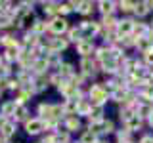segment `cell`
<instances>
[{
    "label": "cell",
    "mask_w": 153,
    "mask_h": 143,
    "mask_svg": "<svg viewBox=\"0 0 153 143\" xmlns=\"http://www.w3.org/2000/svg\"><path fill=\"white\" fill-rule=\"evenodd\" d=\"M31 31L35 32V35H38V36L48 35V21H46V19H42V17H38V19H36V23L33 25Z\"/></svg>",
    "instance_id": "obj_27"
},
{
    "label": "cell",
    "mask_w": 153,
    "mask_h": 143,
    "mask_svg": "<svg viewBox=\"0 0 153 143\" xmlns=\"http://www.w3.org/2000/svg\"><path fill=\"white\" fill-rule=\"evenodd\" d=\"M146 2H147V8H149L151 15H153V0H146Z\"/></svg>",
    "instance_id": "obj_34"
},
{
    "label": "cell",
    "mask_w": 153,
    "mask_h": 143,
    "mask_svg": "<svg viewBox=\"0 0 153 143\" xmlns=\"http://www.w3.org/2000/svg\"><path fill=\"white\" fill-rule=\"evenodd\" d=\"M13 99H16L17 105H29L35 99V94H33L31 88H19L16 94H13Z\"/></svg>",
    "instance_id": "obj_16"
},
{
    "label": "cell",
    "mask_w": 153,
    "mask_h": 143,
    "mask_svg": "<svg viewBox=\"0 0 153 143\" xmlns=\"http://www.w3.org/2000/svg\"><path fill=\"white\" fill-rule=\"evenodd\" d=\"M151 12L149 8H147V2L146 0H136V6H134V13L132 17L138 19V21H146V17H149Z\"/></svg>",
    "instance_id": "obj_15"
},
{
    "label": "cell",
    "mask_w": 153,
    "mask_h": 143,
    "mask_svg": "<svg viewBox=\"0 0 153 143\" xmlns=\"http://www.w3.org/2000/svg\"><path fill=\"white\" fill-rule=\"evenodd\" d=\"M123 128H124V130H128L130 133H134V136H140V133H143L146 122H143L142 118L138 116V114H134V116H132L128 122H124V124H123Z\"/></svg>",
    "instance_id": "obj_14"
},
{
    "label": "cell",
    "mask_w": 153,
    "mask_h": 143,
    "mask_svg": "<svg viewBox=\"0 0 153 143\" xmlns=\"http://www.w3.org/2000/svg\"><path fill=\"white\" fill-rule=\"evenodd\" d=\"M35 116L42 118V120H63V107H61V101H42L36 103L35 109Z\"/></svg>",
    "instance_id": "obj_1"
},
{
    "label": "cell",
    "mask_w": 153,
    "mask_h": 143,
    "mask_svg": "<svg viewBox=\"0 0 153 143\" xmlns=\"http://www.w3.org/2000/svg\"><path fill=\"white\" fill-rule=\"evenodd\" d=\"M105 116H107L105 107H92V113H90V116L86 118L84 122H102Z\"/></svg>",
    "instance_id": "obj_26"
},
{
    "label": "cell",
    "mask_w": 153,
    "mask_h": 143,
    "mask_svg": "<svg viewBox=\"0 0 153 143\" xmlns=\"http://www.w3.org/2000/svg\"><path fill=\"white\" fill-rule=\"evenodd\" d=\"M33 143H38V141H33Z\"/></svg>",
    "instance_id": "obj_37"
},
{
    "label": "cell",
    "mask_w": 153,
    "mask_h": 143,
    "mask_svg": "<svg viewBox=\"0 0 153 143\" xmlns=\"http://www.w3.org/2000/svg\"><path fill=\"white\" fill-rule=\"evenodd\" d=\"M56 73H59V74L63 76L65 80H69L71 76H73V74L76 73V65H73L71 61H65V59H63V63L57 67V71H56Z\"/></svg>",
    "instance_id": "obj_24"
},
{
    "label": "cell",
    "mask_w": 153,
    "mask_h": 143,
    "mask_svg": "<svg viewBox=\"0 0 153 143\" xmlns=\"http://www.w3.org/2000/svg\"><path fill=\"white\" fill-rule=\"evenodd\" d=\"M84 94H86V99H88L94 107H107L109 94H107V90H105V86H103L102 80H94V82H90L84 88Z\"/></svg>",
    "instance_id": "obj_2"
},
{
    "label": "cell",
    "mask_w": 153,
    "mask_h": 143,
    "mask_svg": "<svg viewBox=\"0 0 153 143\" xmlns=\"http://www.w3.org/2000/svg\"><path fill=\"white\" fill-rule=\"evenodd\" d=\"M76 141H79V143H98L100 137L96 136L94 132H90L88 128H84V130L80 132L79 136H76Z\"/></svg>",
    "instance_id": "obj_25"
},
{
    "label": "cell",
    "mask_w": 153,
    "mask_h": 143,
    "mask_svg": "<svg viewBox=\"0 0 153 143\" xmlns=\"http://www.w3.org/2000/svg\"><path fill=\"white\" fill-rule=\"evenodd\" d=\"M134 23H136V19H134V17H119V23H117V27H115V32H117V36H119V38L132 36Z\"/></svg>",
    "instance_id": "obj_9"
},
{
    "label": "cell",
    "mask_w": 153,
    "mask_h": 143,
    "mask_svg": "<svg viewBox=\"0 0 153 143\" xmlns=\"http://www.w3.org/2000/svg\"><path fill=\"white\" fill-rule=\"evenodd\" d=\"M23 132H25L29 137H40L42 133L46 132V124H44V120H42V118L31 116L25 124H23Z\"/></svg>",
    "instance_id": "obj_5"
},
{
    "label": "cell",
    "mask_w": 153,
    "mask_h": 143,
    "mask_svg": "<svg viewBox=\"0 0 153 143\" xmlns=\"http://www.w3.org/2000/svg\"><path fill=\"white\" fill-rule=\"evenodd\" d=\"M16 109H17V103L16 99H4L2 103H0V116L2 118H13V114H16Z\"/></svg>",
    "instance_id": "obj_17"
},
{
    "label": "cell",
    "mask_w": 153,
    "mask_h": 143,
    "mask_svg": "<svg viewBox=\"0 0 153 143\" xmlns=\"http://www.w3.org/2000/svg\"><path fill=\"white\" fill-rule=\"evenodd\" d=\"M71 13H75V12H73V8H71V2H69V0H67V2H57V17L69 19Z\"/></svg>",
    "instance_id": "obj_29"
},
{
    "label": "cell",
    "mask_w": 153,
    "mask_h": 143,
    "mask_svg": "<svg viewBox=\"0 0 153 143\" xmlns=\"http://www.w3.org/2000/svg\"><path fill=\"white\" fill-rule=\"evenodd\" d=\"M76 99H61V107H63V114L69 116V114H76Z\"/></svg>",
    "instance_id": "obj_28"
},
{
    "label": "cell",
    "mask_w": 153,
    "mask_h": 143,
    "mask_svg": "<svg viewBox=\"0 0 153 143\" xmlns=\"http://www.w3.org/2000/svg\"><path fill=\"white\" fill-rule=\"evenodd\" d=\"M142 61H143V65L147 67V69H153V48L151 50H147L146 54H142Z\"/></svg>",
    "instance_id": "obj_30"
},
{
    "label": "cell",
    "mask_w": 153,
    "mask_h": 143,
    "mask_svg": "<svg viewBox=\"0 0 153 143\" xmlns=\"http://www.w3.org/2000/svg\"><path fill=\"white\" fill-rule=\"evenodd\" d=\"M65 38H67V42H69L71 46H75L76 42H80V40H82V31H80V27L76 25V23H71V27H69V31H67Z\"/></svg>",
    "instance_id": "obj_21"
},
{
    "label": "cell",
    "mask_w": 153,
    "mask_h": 143,
    "mask_svg": "<svg viewBox=\"0 0 153 143\" xmlns=\"http://www.w3.org/2000/svg\"><path fill=\"white\" fill-rule=\"evenodd\" d=\"M76 25L80 27L82 31V38H88V40H96L100 38V32H102V27H100V21L98 19H80Z\"/></svg>",
    "instance_id": "obj_4"
},
{
    "label": "cell",
    "mask_w": 153,
    "mask_h": 143,
    "mask_svg": "<svg viewBox=\"0 0 153 143\" xmlns=\"http://www.w3.org/2000/svg\"><path fill=\"white\" fill-rule=\"evenodd\" d=\"M92 107H94V105L90 103L86 97L79 99V103H76V116L82 118V120H86V118L90 116V113H92Z\"/></svg>",
    "instance_id": "obj_20"
},
{
    "label": "cell",
    "mask_w": 153,
    "mask_h": 143,
    "mask_svg": "<svg viewBox=\"0 0 153 143\" xmlns=\"http://www.w3.org/2000/svg\"><path fill=\"white\" fill-rule=\"evenodd\" d=\"M17 130H19V124L16 120H12V118H6V120L0 124V136L6 137L8 141H12L17 136Z\"/></svg>",
    "instance_id": "obj_11"
},
{
    "label": "cell",
    "mask_w": 153,
    "mask_h": 143,
    "mask_svg": "<svg viewBox=\"0 0 153 143\" xmlns=\"http://www.w3.org/2000/svg\"><path fill=\"white\" fill-rule=\"evenodd\" d=\"M138 143H153V132H143L138 136Z\"/></svg>",
    "instance_id": "obj_31"
},
{
    "label": "cell",
    "mask_w": 153,
    "mask_h": 143,
    "mask_svg": "<svg viewBox=\"0 0 153 143\" xmlns=\"http://www.w3.org/2000/svg\"><path fill=\"white\" fill-rule=\"evenodd\" d=\"M94 13H96V2L94 0H80L76 15H80L82 19H92Z\"/></svg>",
    "instance_id": "obj_13"
},
{
    "label": "cell",
    "mask_w": 153,
    "mask_h": 143,
    "mask_svg": "<svg viewBox=\"0 0 153 143\" xmlns=\"http://www.w3.org/2000/svg\"><path fill=\"white\" fill-rule=\"evenodd\" d=\"M96 12L100 13V17L117 13V0H100V2H96Z\"/></svg>",
    "instance_id": "obj_12"
},
{
    "label": "cell",
    "mask_w": 153,
    "mask_h": 143,
    "mask_svg": "<svg viewBox=\"0 0 153 143\" xmlns=\"http://www.w3.org/2000/svg\"><path fill=\"white\" fill-rule=\"evenodd\" d=\"M4 94H8V92H6V88H4V84L0 82V99L4 97Z\"/></svg>",
    "instance_id": "obj_33"
},
{
    "label": "cell",
    "mask_w": 153,
    "mask_h": 143,
    "mask_svg": "<svg viewBox=\"0 0 153 143\" xmlns=\"http://www.w3.org/2000/svg\"><path fill=\"white\" fill-rule=\"evenodd\" d=\"M96 46H98V42H96V40H88V38H82V40L76 42L73 48H75V52H76V55H79V57H94Z\"/></svg>",
    "instance_id": "obj_8"
},
{
    "label": "cell",
    "mask_w": 153,
    "mask_h": 143,
    "mask_svg": "<svg viewBox=\"0 0 153 143\" xmlns=\"http://www.w3.org/2000/svg\"><path fill=\"white\" fill-rule=\"evenodd\" d=\"M146 126L149 128V130H153V113L149 114V118H147V120H146Z\"/></svg>",
    "instance_id": "obj_32"
},
{
    "label": "cell",
    "mask_w": 153,
    "mask_h": 143,
    "mask_svg": "<svg viewBox=\"0 0 153 143\" xmlns=\"http://www.w3.org/2000/svg\"><path fill=\"white\" fill-rule=\"evenodd\" d=\"M117 120L111 116H107V118H103L102 120V133H100V137H113V133L115 130H117Z\"/></svg>",
    "instance_id": "obj_18"
},
{
    "label": "cell",
    "mask_w": 153,
    "mask_h": 143,
    "mask_svg": "<svg viewBox=\"0 0 153 143\" xmlns=\"http://www.w3.org/2000/svg\"><path fill=\"white\" fill-rule=\"evenodd\" d=\"M71 27V21L65 17H54L52 21H48V35L52 36H65L67 31Z\"/></svg>",
    "instance_id": "obj_7"
},
{
    "label": "cell",
    "mask_w": 153,
    "mask_h": 143,
    "mask_svg": "<svg viewBox=\"0 0 153 143\" xmlns=\"http://www.w3.org/2000/svg\"><path fill=\"white\" fill-rule=\"evenodd\" d=\"M33 116V113H31V109H29V105H17V109H16V114H13V118L12 120H16L17 124H25L29 118Z\"/></svg>",
    "instance_id": "obj_19"
},
{
    "label": "cell",
    "mask_w": 153,
    "mask_h": 143,
    "mask_svg": "<svg viewBox=\"0 0 153 143\" xmlns=\"http://www.w3.org/2000/svg\"><path fill=\"white\" fill-rule=\"evenodd\" d=\"M0 143H12V141H8L6 137H2V136H0Z\"/></svg>",
    "instance_id": "obj_36"
},
{
    "label": "cell",
    "mask_w": 153,
    "mask_h": 143,
    "mask_svg": "<svg viewBox=\"0 0 153 143\" xmlns=\"http://www.w3.org/2000/svg\"><path fill=\"white\" fill-rule=\"evenodd\" d=\"M76 71L80 74H84L88 80H94L98 78L100 74V63L94 59V57H79V65H76Z\"/></svg>",
    "instance_id": "obj_3"
},
{
    "label": "cell",
    "mask_w": 153,
    "mask_h": 143,
    "mask_svg": "<svg viewBox=\"0 0 153 143\" xmlns=\"http://www.w3.org/2000/svg\"><path fill=\"white\" fill-rule=\"evenodd\" d=\"M147 23H149V29H151V32H153V15H151V19H149Z\"/></svg>",
    "instance_id": "obj_35"
},
{
    "label": "cell",
    "mask_w": 153,
    "mask_h": 143,
    "mask_svg": "<svg viewBox=\"0 0 153 143\" xmlns=\"http://www.w3.org/2000/svg\"><path fill=\"white\" fill-rule=\"evenodd\" d=\"M50 88H52V86H50V73H48V74H42V76H35L33 86H31L35 97H36V95H42L44 92H48Z\"/></svg>",
    "instance_id": "obj_10"
},
{
    "label": "cell",
    "mask_w": 153,
    "mask_h": 143,
    "mask_svg": "<svg viewBox=\"0 0 153 143\" xmlns=\"http://www.w3.org/2000/svg\"><path fill=\"white\" fill-rule=\"evenodd\" d=\"M61 128L75 137V136H79V133L84 130V120L79 118L76 114H69V116H63V120H61Z\"/></svg>",
    "instance_id": "obj_6"
},
{
    "label": "cell",
    "mask_w": 153,
    "mask_h": 143,
    "mask_svg": "<svg viewBox=\"0 0 153 143\" xmlns=\"http://www.w3.org/2000/svg\"><path fill=\"white\" fill-rule=\"evenodd\" d=\"M149 32H151L149 23H147V21H138V19H136V23H134V31H132V36L138 40V38H146Z\"/></svg>",
    "instance_id": "obj_22"
},
{
    "label": "cell",
    "mask_w": 153,
    "mask_h": 143,
    "mask_svg": "<svg viewBox=\"0 0 153 143\" xmlns=\"http://www.w3.org/2000/svg\"><path fill=\"white\" fill-rule=\"evenodd\" d=\"M98 21H100L102 31H115V27H117V23H119V15L117 13H113V15H103V17H98Z\"/></svg>",
    "instance_id": "obj_23"
}]
</instances>
